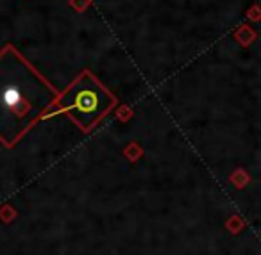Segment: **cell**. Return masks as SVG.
<instances>
[{"label":"cell","mask_w":261,"mask_h":255,"mask_svg":"<svg viewBox=\"0 0 261 255\" xmlns=\"http://www.w3.org/2000/svg\"><path fill=\"white\" fill-rule=\"evenodd\" d=\"M59 91L13 45L0 50V143L15 147L56 104Z\"/></svg>","instance_id":"cell-1"},{"label":"cell","mask_w":261,"mask_h":255,"mask_svg":"<svg viewBox=\"0 0 261 255\" xmlns=\"http://www.w3.org/2000/svg\"><path fill=\"white\" fill-rule=\"evenodd\" d=\"M115 105L116 98L111 91L102 86L90 70H83L68 84V88L59 93L58 100L45 118L66 115L81 130L90 132Z\"/></svg>","instance_id":"cell-2"}]
</instances>
